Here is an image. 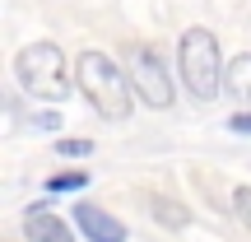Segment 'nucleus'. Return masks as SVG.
Returning a JSON list of instances; mask_svg holds the SVG:
<instances>
[{"instance_id":"7ed1b4c3","label":"nucleus","mask_w":251,"mask_h":242,"mask_svg":"<svg viewBox=\"0 0 251 242\" xmlns=\"http://www.w3.org/2000/svg\"><path fill=\"white\" fill-rule=\"evenodd\" d=\"M14 80L24 93L33 98H47V103H61L70 98V80H65V56L56 42H33L14 56Z\"/></svg>"},{"instance_id":"f257e3e1","label":"nucleus","mask_w":251,"mask_h":242,"mask_svg":"<svg viewBox=\"0 0 251 242\" xmlns=\"http://www.w3.org/2000/svg\"><path fill=\"white\" fill-rule=\"evenodd\" d=\"M75 80H79V93L93 103V112H98L102 121H126L130 117V70H121L112 56L102 52H79V61H75Z\"/></svg>"},{"instance_id":"20e7f679","label":"nucleus","mask_w":251,"mask_h":242,"mask_svg":"<svg viewBox=\"0 0 251 242\" xmlns=\"http://www.w3.org/2000/svg\"><path fill=\"white\" fill-rule=\"evenodd\" d=\"M130 84H135V93H140L149 108H172V98H177L168 70H163V56L153 52V47H144V42L130 47Z\"/></svg>"},{"instance_id":"f03ea898","label":"nucleus","mask_w":251,"mask_h":242,"mask_svg":"<svg viewBox=\"0 0 251 242\" xmlns=\"http://www.w3.org/2000/svg\"><path fill=\"white\" fill-rule=\"evenodd\" d=\"M177 65L181 80H186V93L200 103H214L219 89H224V65H219V37L209 28H186L177 37Z\"/></svg>"},{"instance_id":"6e6552de","label":"nucleus","mask_w":251,"mask_h":242,"mask_svg":"<svg viewBox=\"0 0 251 242\" xmlns=\"http://www.w3.org/2000/svg\"><path fill=\"white\" fill-rule=\"evenodd\" d=\"M224 93H233V98H251V52L233 56L224 70Z\"/></svg>"},{"instance_id":"0eeeda50","label":"nucleus","mask_w":251,"mask_h":242,"mask_svg":"<svg viewBox=\"0 0 251 242\" xmlns=\"http://www.w3.org/2000/svg\"><path fill=\"white\" fill-rule=\"evenodd\" d=\"M149 215L158 219L163 228H172V233H181V228L191 224V210L181 205V200H172V196H153L149 200Z\"/></svg>"},{"instance_id":"1a4fd4ad","label":"nucleus","mask_w":251,"mask_h":242,"mask_svg":"<svg viewBox=\"0 0 251 242\" xmlns=\"http://www.w3.org/2000/svg\"><path fill=\"white\" fill-rule=\"evenodd\" d=\"M89 187V172H56V177H47V196H65V191H84Z\"/></svg>"},{"instance_id":"9d476101","label":"nucleus","mask_w":251,"mask_h":242,"mask_svg":"<svg viewBox=\"0 0 251 242\" xmlns=\"http://www.w3.org/2000/svg\"><path fill=\"white\" fill-rule=\"evenodd\" d=\"M56 154L61 159H84V154H93V140H56Z\"/></svg>"},{"instance_id":"f8f14e48","label":"nucleus","mask_w":251,"mask_h":242,"mask_svg":"<svg viewBox=\"0 0 251 242\" xmlns=\"http://www.w3.org/2000/svg\"><path fill=\"white\" fill-rule=\"evenodd\" d=\"M33 126H37V131H61V112H37Z\"/></svg>"},{"instance_id":"423d86ee","label":"nucleus","mask_w":251,"mask_h":242,"mask_svg":"<svg viewBox=\"0 0 251 242\" xmlns=\"http://www.w3.org/2000/svg\"><path fill=\"white\" fill-rule=\"evenodd\" d=\"M28 242H75V228L65 224V219L47 215V210H33L28 205Z\"/></svg>"},{"instance_id":"39448f33","label":"nucleus","mask_w":251,"mask_h":242,"mask_svg":"<svg viewBox=\"0 0 251 242\" xmlns=\"http://www.w3.org/2000/svg\"><path fill=\"white\" fill-rule=\"evenodd\" d=\"M75 228H79L89 242H126V224H121V219H112L107 210L89 205V200L75 205Z\"/></svg>"},{"instance_id":"ddd939ff","label":"nucleus","mask_w":251,"mask_h":242,"mask_svg":"<svg viewBox=\"0 0 251 242\" xmlns=\"http://www.w3.org/2000/svg\"><path fill=\"white\" fill-rule=\"evenodd\" d=\"M228 131H233V135H251V112H237V117H228Z\"/></svg>"},{"instance_id":"9b49d317","label":"nucleus","mask_w":251,"mask_h":242,"mask_svg":"<svg viewBox=\"0 0 251 242\" xmlns=\"http://www.w3.org/2000/svg\"><path fill=\"white\" fill-rule=\"evenodd\" d=\"M233 205H237V215L251 224V187H237V191H233Z\"/></svg>"}]
</instances>
